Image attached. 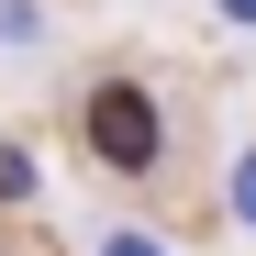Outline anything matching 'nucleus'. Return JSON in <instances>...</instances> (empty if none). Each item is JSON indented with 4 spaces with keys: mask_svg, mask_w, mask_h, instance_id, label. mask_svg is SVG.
<instances>
[{
    "mask_svg": "<svg viewBox=\"0 0 256 256\" xmlns=\"http://www.w3.org/2000/svg\"><path fill=\"white\" fill-rule=\"evenodd\" d=\"M90 145H100L112 167H156V100L134 90V78L90 90Z\"/></svg>",
    "mask_w": 256,
    "mask_h": 256,
    "instance_id": "nucleus-1",
    "label": "nucleus"
}]
</instances>
